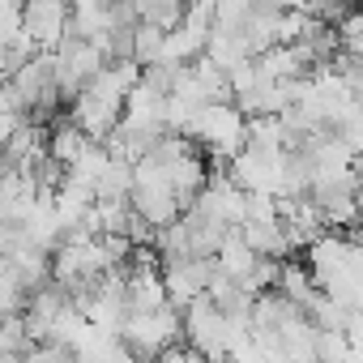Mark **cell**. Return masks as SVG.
<instances>
[{
    "label": "cell",
    "mask_w": 363,
    "mask_h": 363,
    "mask_svg": "<svg viewBox=\"0 0 363 363\" xmlns=\"http://www.w3.org/2000/svg\"><path fill=\"white\" fill-rule=\"evenodd\" d=\"M26 35V0H0V48Z\"/></svg>",
    "instance_id": "obj_1"
}]
</instances>
